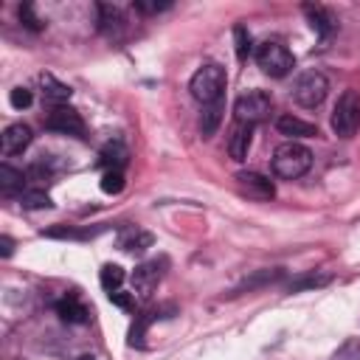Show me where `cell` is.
<instances>
[{
	"label": "cell",
	"instance_id": "cell-1",
	"mask_svg": "<svg viewBox=\"0 0 360 360\" xmlns=\"http://www.w3.org/2000/svg\"><path fill=\"white\" fill-rule=\"evenodd\" d=\"M188 90H191V96H194L202 107L222 101V90H225V68L217 65V62H205V65H200V68L194 70L191 82H188Z\"/></svg>",
	"mask_w": 360,
	"mask_h": 360
},
{
	"label": "cell",
	"instance_id": "cell-2",
	"mask_svg": "<svg viewBox=\"0 0 360 360\" xmlns=\"http://www.w3.org/2000/svg\"><path fill=\"white\" fill-rule=\"evenodd\" d=\"M309 166H312V152L298 141H287L273 152V172L284 180H295L307 174Z\"/></svg>",
	"mask_w": 360,
	"mask_h": 360
},
{
	"label": "cell",
	"instance_id": "cell-3",
	"mask_svg": "<svg viewBox=\"0 0 360 360\" xmlns=\"http://www.w3.org/2000/svg\"><path fill=\"white\" fill-rule=\"evenodd\" d=\"M360 127V93L343 90L332 110V129L338 138H352Z\"/></svg>",
	"mask_w": 360,
	"mask_h": 360
},
{
	"label": "cell",
	"instance_id": "cell-4",
	"mask_svg": "<svg viewBox=\"0 0 360 360\" xmlns=\"http://www.w3.org/2000/svg\"><path fill=\"white\" fill-rule=\"evenodd\" d=\"M256 65H259L267 76L281 79V76H287V73L292 70L295 59H292V53L287 51V45H281V42H276V39H267V42H262V45L256 48Z\"/></svg>",
	"mask_w": 360,
	"mask_h": 360
},
{
	"label": "cell",
	"instance_id": "cell-5",
	"mask_svg": "<svg viewBox=\"0 0 360 360\" xmlns=\"http://www.w3.org/2000/svg\"><path fill=\"white\" fill-rule=\"evenodd\" d=\"M326 93H329V82H326V76L318 73V70H304V73L295 79V84H292V98H295V104H301V107H307V110L321 107L323 98H326Z\"/></svg>",
	"mask_w": 360,
	"mask_h": 360
},
{
	"label": "cell",
	"instance_id": "cell-6",
	"mask_svg": "<svg viewBox=\"0 0 360 360\" xmlns=\"http://www.w3.org/2000/svg\"><path fill=\"white\" fill-rule=\"evenodd\" d=\"M270 107H273V98L267 90H248L236 98L233 104V118L239 124H250L256 127L259 121H264L270 115Z\"/></svg>",
	"mask_w": 360,
	"mask_h": 360
},
{
	"label": "cell",
	"instance_id": "cell-7",
	"mask_svg": "<svg viewBox=\"0 0 360 360\" xmlns=\"http://www.w3.org/2000/svg\"><path fill=\"white\" fill-rule=\"evenodd\" d=\"M45 127L53 129V132H62V135L84 138V121H82V115H79L73 107H65V104H56V107L45 115Z\"/></svg>",
	"mask_w": 360,
	"mask_h": 360
},
{
	"label": "cell",
	"instance_id": "cell-8",
	"mask_svg": "<svg viewBox=\"0 0 360 360\" xmlns=\"http://www.w3.org/2000/svg\"><path fill=\"white\" fill-rule=\"evenodd\" d=\"M166 259L160 256V259H152V262H143V264H138L135 267V273H132V287H135V292L138 295H143V298H149L152 295V290L158 287V281L163 278V270H166Z\"/></svg>",
	"mask_w": 360,
	"mask_h": 360
},
{
	"label": "cell",
	"instance_id": "cell-9",
	"mask_svg": "<svg viewBox=\"0 0 360 360\" xmlns=\"http://www.w3.org/2000/svg\"><path fill=\"white\" fill-rule=\"evenodd\" d=\"M236 186L242 194L253 197V200H270L276 194V186L270 177L259 174V172H239L236 174Z\"/></svg>",
	"mask_w": 360,
	"mask_h": 360
},
{
	"label": "cell",
	"instance_id": "cell-10",
	"mask_svg": "<svg viewBox=\"0 0 360 360\" xmlns=\"http://www.w3.org/2000/svg\"><path fill=\"white\" fill-rule=\"evenodd\" d=\"M28 143H31V127H25V124H11V127H6L3 135H0V149H3V155H20Z\"/></svg>",
	"mask_w": 360,
	"mask_h": 360
},
{
	"label": "cell",
	"instance_id": "cell-11",
	"mask_svg": "<svg viewBox=\"0 0 360 360\" xmlns=\"http://www.w3.org/2000/svg\"><path fill=\"white\" fill-rule=\"evenodd\" d=\"M129 160V149L115 138V141H107L104 149L98 152V163L104 166V172H121Z\"/></svg>",
	"mask_w": 360,
	"mask_h": 360
},
{
	"label": "cell",
	"instance_id": "cell-12",
	"mask_svg": "<svg viewBox=\"0 0 360 360\" xmlns=\"http://www.w3.org/2000/svg\"><path fill=\"white\" fill-rule=\"evenodd\" d=\"M250 138H253V127L250 124H233L231 135H228V155L233 160H245L248 158V149H250Z\"/></svg>",
	"mask_w": 360,
	"mask_h": 360
},
{
	"label": "cell",
	"instance_id": "cell-13",
	"mask_svg": "<svg viewBox=\"0 0 360 360\" xmlns=\"http://www.w3.org/2000/svg\"><path fill=\"white\" fill-rule=\"evenodd\" d=\"M124 22H127V20H124V14H121V8H118V6L98 3V28H101L107 37L118 39V37H121Z\"/></svg>",
	"mask_w": 360,
	"mask_h": 360
},
{
	"label": "cell",
	"instance_id": "cell-14",
	"mask_svg": "<svg viewBox=\"0 0 360 360\" xmlns=\"http://www.w3.org/2000/svg\"><path fill=\"white\" fill-rule=\"evenodd\" d=\"M152 242H155L152 233L143 228H124L118 236V248L127 253H143L146 248H152Z\"/></svg>",
	"mask_w": 360,
	"mask_h": 360
},
{
	"label": "cell",
	"instance_id": "cell-15",
	"mask_svg": "<svg viewBox=\"0 0 360 360\" xmlns=\"http://www.w3.org/2000/svg\"><path fill=\"white\" fill-rule=\"evenodd\" d=\"M276 127H278V132L281 135H290L292 141L295 138H312V135H318V129H315V124H309V121H304V118H298V115H281L278 121H276Z\"/></svg>",
	"mask_w": 360,
	"mask_h": 360
},
{
	"label": "cell",
	"instance_id": "cell-16",
	"mask_svg": "<svg viewBox=\"0 0 360 360\" xmlns=\"http://www.w3.org/2000/svg\"><path fill=\"white\" fill-rule=\"evenodd\" d=\"M56 312H59V318H62V321H68V323H87V318H90L87 307H84L76 295L62 298V301L56 304Z\"/></svg>",
	"mask_w": 360,
	"mask_h": 360
},
{
	"label": "cell",
	"instance_id": "cell-17",
	"mask_svg": "<svg viewBox=\"0 0 360 360\" xmlns=\"http://www.w3.org/2000/svg\"><path fill=\"white\" fill-rule=\"evenodd\" d=\"M39 84H42V96H45L53 107H56V104H65V101L70 98V93H73L68 84H62V82L53 79L51 73H42V76H39Z\"/></svg>",
	"mask_w": 360,
	"mask_h": 360
},
{
	"label": "cell",
	"instance_id": "cell-18",
	"mask_svg": "<svg viewBox=\"0 0 360 360\" xmlns=\"http://www.w3.org/2000/svg\"><path fill=\"white\" fill-rule=\"evenodd\" d=\"M25 174L20 172V169H14V166H8V163H3L0 166V188H3V194L6 197H11V194H22L25 191Z\"/></svg>",
	"mask_w": 360,
	"mask_h": 360
},
{
	"label": "cell",
	"instance_id": "cell-19",
	"mask_svg": "<svg viewBox=\"0 0 360 360\" xmlns=\"http://www.w3.org/2000/svg\"><path fill=\"white\" fill-rule=\"evenodd\" d=\"M304 14L309 17V25L315 28V34H321V37L332 34L335 20H332V14H329L323 6H304Z\"/></svg>",
	"mask_w": 360,
	"mask_h": 360
},
{
	"label": "cell",
	"instance_id": "cell-20",
	"mask_svg": "<svg viewBox=\"0 0 360 360\" xmlns=\"http://www.w3.org/2000/svg\"><path fill=\"white\" fill-rule=\"evenodd\" d=\"M219 121H222V101L202 107V115H200V132H202V138H211L217 132Z\"/></svg>",
	"mask_w": 360,
	"mask_h": 360
},
{
	"label": "cell",
	"instance_id": "cell-21",
	"mask_svg": "<svg viewBox=\"0 0 360 360\" xmlns=\"http://www.w3.org/2000/svg\"><path fill=\"white\" fill-rule=\"evenodd\" d=\"M332 281V273H304L301 278H295V281H290V292H301V290H312V287H323V284H329Z\"/></svg>",
	"mask_w": 360,
	"mask_h": 360
},
{
	"label": "cell",
	"instance_id": "cell-22",
	"mask_svg": "<svg viewBox=\"0 0 360 360\" xmlns=\"http://www.w3.org/2000/svg\"><path fill=\"white\" fill-rule=\"evenodd\" d=\"M98 278H101V287H104L107 295H110V292H115V290L121 287V281H124V270H121L118 264H104L101 273H98Z\"/></svg>",
	"mask_w": 360,
	"mask_h": 360
},
{
	"label": "cell",
	"instance_id": "cell-23",
	"mask_svg": "<svg viewBox=\"0 0 360 360\" xmlns=\"http://www.w3.org/2000/svg\"><path fill=\"white\" fill-rule=\"evenodd\" d=\"M233 42H236V56H239V62H245L248 53H250V48H253L250 31H248L245 25H236V28H233Z\"/></svg>",
	"mask_w": 360,
	"mask_h": 360
},
{
	"label": "cell",
	"instance_id": "cell-24",
	"mask_svg": "<svg viewBox=\"0 0 360 360\" xmlns=\"http://www.w3.org/2000/svg\"><path fill=\"white\" fill-rule=\"evenodd\" d=\"M20 202H22L25 208H48V205H51V197H48L42 188H25V191L20 194Z\"/></svg>",
	"mask_w": 360,
	"mask_h": 360
},
{
	"label": "cell",
	"instance_id": "cell-25",
	"mask_svg": "<svg viewBox=\"0 0 360 360\" xmlns=\"http://www.w3.org/2000/svg\"><path fill=\"white\" fill-rule=\"evenodd\" d=\"M124 188V174L121 172H104L101 174V191L104 194H118Z\"/></svg>",
	"mask_w": 360,
	"mask_h": 360
},
{
	"label": "cell",
	"instance_id": "cell-26",
	"mask_svg": "<svg viewBox=\"0 0 360 360\" xmlns=\"http://www.w3.org/2000/svg\"><path fill=\"white\" fill-rule=\"evenodd\" d=\"M20 20H22V25L31 28V31H39V28H42V20L34 14V6H31V3L20 6Z\"/></svg>",
	"mask_w": 360,
	"mask_h": 360
},
{
	"label": "cell",
	"instance_id": "cell-27",
	"mask_svg": "<svg viewBox=\"0 0 360 360\" xmlns=\"http://www.w3.org/2000/svg\"><path fill=\"white\" fill-rule=\"evenodd\" d=\"M8 101H11L14 110H25V107L31 104V93H28L25 87H14V90L8 93Z\"/></svg>",
	"mask_w": 360,
	"mask_h": 360
},
{
	"label": "cell",
	"instance_id": "cell-28",
	"mask_svg": "<svg viewBox=\"0 0 360 360\" xmlns=\"http://www.w3.org/2000/svg\"><path fill=\"white\" fill-rule=\"evenodd\" d=\"M110 301L121 309H135V292H124V290H115L110 292Z\"/></svg>",
	"mask_w": 360,
	"mask_h": 360
},
{
	"label": "cell",
	"instance_id": "cell-29",
	"mask_svg": "<svg viewBox=\"0 0 360 360\" xmlns=\"http://www.w3.org/2000/svg\"><path fill=\"white\" fill-rule=\"evenodd\" d=\"M172 3L169 0H163V3H146V0H135V8L138 11H143V14H158V11H166Z\"/></svg>",
	"mask_w": 360,
	"mask_h": 360
},
{
	"label": "cell",
	"instance_id": "cell-30",
	"mask_svg": "<svg viewBox=\"0 0 360 360\" xmlns=\"http://www.w3.org/2000/svg\"><path fill=\"white\" fill-rule=\"evenodd\" d=\"M0 248H3V250H0L3 259H8V256H11V239H8V236H0Z\"/></svg>",
	"mask_w": 360,
	"mask_h": 360
},
{
	"label": "cell",
	"instance_id": "cell-31",
	"mask_svg": "<svg viewBox=\"0 0 360 360\" xmlns=\"http://www.w3.org/2000/svg\"><path fill=\"white\" fill-rule=\"evenodd\" d=\"M76 360H93V357H90V354H82V357H76Z\"/></svg>",
	"mask_w": 360,
	"mask_h": 360
}]
</instances>
